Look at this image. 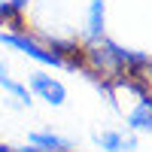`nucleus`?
<instances>
[{"mask_svg": "<svg viewBox=\"0 0 152 152\" xmlns=\"http://www.w3.org/2000/svg\"><path fill=\"white\" fill-rule=\"evenodd\" d=\"M0 85H3L6 91H9L12 97L18 100V104H31V91H28V88H24L21 82H15V79H12V76L6 73V67H3V61H0Z\"/></svg>", "mask_w": 152, "mask_h": 152, "instance_id": "0eeeda50", "label": "nucleus"}, {"mask_svg": "<svg viewBox=\"0 0 152 152\" xmlns=\"http://www.w3.org/2000/svg\"><path fill=\"white\" fill-rule=\"evenodd\" d=\"M49 49L61 58V67H79L82 70V46H76L73 40H52Z\"/></svg>", "mask_w": 152, "mask_h": 152, "instance_id": "7ed1b4c3", "label": "nucleus"}, {"mask_svg": "<svg viewBox=\"0 0 152 152\" xmlns=\"http://www.w3.org/2000/svg\"><path fill=\"white\" fill-rule=\"evenodd\" d=\"M31 88H34V94H40L46 104H52V107H61L67 100L64 82L55 79V76H49V73H34L31 76Z\"/></svg>", "mask_w": 152, "mask_h": 152, "instance_id": "f03ea898", "label": "nucleus"}, {"mask_svg": "<svg viewBox=\"0 0 152 152\" xmlns=\"http://www.w3.org/2000/svg\"><path fill=\"white\" fill-rule=\"evenodd\" d=\"M0 43H6V46H12V49H18V52H24L28 58L40 61V64H52V67H61V58L52 52V49L40 46L37 40H31V37H24V34H0Z\"/></svg>", "mask_w": 152, "mask_h": 152, "instance_id": "f257e3e1", "label": "nucleus"}, {"mask_svg": "<svg viewBox=\"0 0 152 152\" xmlns=\"http://www.w3.org/2000/svg\"><path fill=\"white\" fill-rule=\"evenodd\" d=\"M94 143H97L100 149H107V152H134V140H131V137H125V134H119V131H104V134H97Z\"/></svg>", "mask_w": 152, "mask_h": 152, "instance_id": "39448f33", "label": "nucleus"}, {"mask_svg": "<svg viewBox=\"0 0 152 152\" xmlns=\"http://www.w3.org/2000/svg\"><path fill=\"white\" fill-rule=\"evenodd\" d=\"M128 125L134 131H152V97L137 100V107L128 113Z\"/></svg>", "mask_w": 152, "mask_h": 152, "instance_id": "20e7f679", "label": "nucleus"}, {"mask_svg": "<svg viewBox=\"0 0 152 152\" xmlns=\"http://www.w3.org/2000/svg\"><path fill=\"white\" fill-rule=\"evenodd\" d=\"M28 140H31L37 149H46V152H67V149H70V140H67V137H58V134H43V131H34Z\"/></svg>", "mask_w": 152, "mask_h": 152, "instance_id": "423d86ee", "label": "nucleus"}, {"mask_svg": "<svg viewBox=\"0 0 152 152\" xmlns=\"http://www.w3.org/2000/svg\"><path fill=\"white\" fill-rule=\"evenodd\" d=\"M88 31L94 37H104V3L100 0H91L88 6Z\"/></svg>", "mask_w": 152, "mask_h": 152, "instance_id": "6e6552de", "label": "nucleus"}]
</instances>
